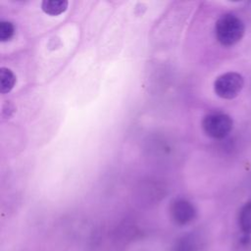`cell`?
Returning a JSON list of instances; mask_svg holds the SVG:
<instances>
[{
    "mask_svg": "<svg viewBox=\"0 0 251 251\" xmlns=\"http://www.w3.org/2000/svg\"><path fill=\"white\" fill-rule=\"evenodd\" d=\"M245 26L243 22L233 14H225L216 23V36L224 46L237 43L243 36Z\"/></svg>",
    "mask_w": 251,
    "mask_h": 251,
    "instance_id": "cell-1",
    "label": "cell"
},
{
    "mask_svg": "<svg viewBox=\"0 0 251 251\" xmlns=\"http://www.w3.org/2000/svg\"><path fill=\"white\" fill-rule=\"evenodd\" d=\"M232 119L224 113H210L202 120V128L204 132L216 139L226 137L232 129Z\"/></svg>",
    "mask_w": 251,
    "mask_h": 251,
    "instance_id": "cell-2",
    "label": "cell"
},
{
    "mask_svg": "<svg viewBox=\"0 0 251 251\" xmlns=\"http://www.w3.org/2000/svg\"><path fill=\"white\" fill-rule=\"evenodd\" d=\"M243 85L244 78L240 74L228 72L217 77L214 82V90L223 99H233L242 90Z\"/></svg>",
    "mask_w": 251,
    "mask_h": 251,
    "instance_id": "cell-3",
    "label": "cell"
},
{
    "mask_svg": "<svg viewBox=\"0 0 251 251\" xmlns=\"http://www.w3.org/2000/svg\"><path fill=\"white\" fill-rule=\"evenodd\" d=\"M171 214L176 224L186 225L195 218L196 210L189 201L185 199H176L172 204Z\"/></svg>",
    "mask_w": 251,
    "mask_h": 251,
    "instance_id": "cell-4",
    "label": "cell"
},
{
    "mask_svg": "<svg viewBox=\"0 0 251 251\" xmlns=\"http://www.w3.org/2000/svg\"><path fill=\"white\" fill-rule=\"evenodd\" d=\"M68 5L69 3L67 0H43L41 9L45 14L58 16L67 10Z\"/></svg>",
    "mask_w": 251,
    "mask_h": 251,
    "instance_id": "cell-5",
    "label": "cell"
},
{
    "mask_svg": "<svg viewBox=\"0 0 251 251\" xmlns=\"http://www.w3.org/2000/svg\"><path fill=\"white\" fill-rule=\"evenodd\" d=\"M16 83V75L8 69L2 67L0 69V91L1 93L10 92Z\"/></svg>",
    "mask_w": 251,
    "mask_h": 251,
    "instance_id": "cell-6",
    "label": "cell"
},
{
    "mask_svg": "<svg viewBox=\"0 0 251 251\" xmlns=\"http://www.w3.org/2000/svg\"><path fill=\"white\" fill-rule=\"evenodd\" d=\"M239 226L245 234L251 233V200L248 201L240 210Z\"/></svg>",
    "mask_w": 251,
    "mask_h": 251,
    "instance_id": "cell-7",
    "label": "cell"
},
{
    "mask_svg": "<svg viewBox=\"0 0 251 251\" xmlns=\"http://www.w3.org/2000/svg\"><path fill=\"white\" fill-rule=\"evenodd\" d=\"M15 33V25L9 21L0 22V40L8 41L10 40Z\"/></svg>",
    "mask_w": 251,
    "mask_h": 251,
    "instance_id": "cell-8",
    "label": "cell"
},
{
    "mask_svg": "<svg viewBox=\"0 0 251 251\" xmlns=\"http://www.w3.org/2000/svg\"><path fill=\"white\" fill-rule=\"evenodd\" d=\"M195 250V243L193 242V239L189 236L181 238L176 246V251H194Z\"/></svg>",
    "mask_w": 251,
    "mask_h": 251,
    "instance_id": "cell-9",
    "label": "cell"
}]
</instances>
